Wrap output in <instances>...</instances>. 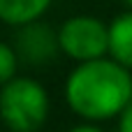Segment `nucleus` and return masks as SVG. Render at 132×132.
Returning a JSON list of instances; mask_svg holds the SVG:
<instances>
[{"label":"nucleus","instance_id":"obj_1","mask_svg":"<svg viewBox=\"0 0 132 132\" xmlns=\"http://www.w3.org/2000/svg\"><path fill=\"white\" fill-rule=\"evenodd\" d=\"M65 100L86 121L121 116L132 102V74L116 60H90L72 70L65 84Z\"/></svg>","mask_w":132,"mask_h":132},{"label":"nucleus","instance_id":"obj_2","mask_svg":"<svg viewBox=\"0 0 132 132\" xmlns=\"http://www.w3.org/2000/svg\"><path fill=\"white\" fill-rule=\"evenodd\" d=\"M0 118L12 132H37L49 118V95L30 77H16L0 90Z\"/></svg>","mask_w":132,"mask_h":132},{"label":"nucleus","instance_id":"obj_3","mask_svg":"<svg viewBox=\"0 0 132 132\" xmlns=\"http://www.w3.org/2000/svg\"><path fill=\"white\" fill-rule=\"evenodd\" d=\"M60 51L79 63L104 58L109 51V26L95 16H72L58 30Z\"/></svg>","mask_w":132,"mask_h":132},{"label":"nucleus","instance_id":"obj_4","mask_svg":"<svg viewBox=\"0 0 132 132\" xmlns=\"http://www.w3.org/2000/svg\"><path fill=\"white\" fill-rule=\"evenodd\" d=\"M58 51H60L58 32H53V28H49L46 23L32 21V23L19 28L16 53L28 65H44V63L53 60Z\"/></svg>","mask_w":132,"mask_h":132},{"label":"nucleus","instance_id":"obj_5","mask_svg":"<svg viewBox=\"0 0 132 132\" xmlns=\"http://www.w3.org/2000/svg\"><path fill=\"white\" fill-rule=\"evenodd\" d=\"M109 53L123 67H132V12L116 16L109 26Z\"/></svg>","mask_w":132,"mask_h":132},{"label":"nucleus","instance_id":"obj_6","mask_svg":"<svg viewBox=\"0 0 132 132\" xmlns=\"http://www.w3.org/2000/svg\"><path fill=\"white\" fill-rule=\"evenodd\" d=\"M53 0H0V21L9 26H28L37 21Z\"/></svg>","mask_w":132,"mask_h":132},{"label":"nucleus","instance_id":"obj_7","mask_svg":"<svg viewBox=\"0 0 132 132\" xmlns=\"http://www.w3.org/2000/svg\"><path fill=\"white\" fill-rule=\"evenodd\" d=\"M16 65H19V53L14 46L0 42V86L9 84L12 79H16Z\"/></svg>","mask_w":132,"mask_h":132},{"label":"nucleus","instance_id":"obj_8","mask_svg":"<svg viewBox=\"0 0 132 132\" xmlns=\"http://www.w3.org/2000/svg\"><path fill=\"white\" fill-rule=\"evenodd\" d=\"M121 132H132V102L128 104V109L121 114V123H118Z\"/></svg>","mask_w":132,"mask_h":132},{"label":"nucleus","instance_id":"obj_9","mask_svg":"<svg viewBox=\"0 0 132 132\" xmlns=\"http://www.w3.org/2000/svg\"><path fill=\"white\" fill-rule=\"evenodd\" d=\"M70 132H104V130H100L95 125H79V128H74V130H70Z\"/></svg>","mask_w":132,"mask_h":132},{"label":"nucleus","instance_id":"obj_10","mask_svg":"<svg viewBox=\"0 0 132 132\" xmlns=\"http://www.w3.org/2000/svg\"><path fill=\"white\" fill-rule=\"evenodd\" d=\"M125 2H128V5H130V7H132V0H125Z\"/></svg>","mask_w":132,"mask_h":132}]
</instances>
